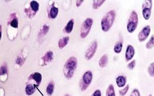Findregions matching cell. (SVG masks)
<instances>
[{"label": "cell", "instance_id": "2", "mask_svg": "<svg viewBox=\"0 0 154 96\" xmlns=\"http://www.w3.org/2000/svg\"><path fill=\"white\" fill-rule=\"evenodd\" d=\"M116 17V12L112 10L107 13L101 21V27L104 32L108 31L114 24Z\"/></svg>", "mask_w": 154, "mask_h": 96}, {"label": "cell", "instance_id": "32", "mask_svg": "<svg viewBox=\"0 0 154 96\" xmlns=\"http://www.w3.org/2000/svg\"><path fill=\"white\" fill-rule=\"evenodd\" d=\"M83 1H77V3H76V5H77V7H79L81 4L83 3Z\"/></svg>", "mask_w": 154, "mask_h": 96}, {"label": "cell", "instance_id": "17", "mask_svg": "<svg viewBox=\"0 0 154 96\" xmlns=\"http://www.w3.org/2000/svg\"><path fill=\"white\" fill-rule=\"evenodd\" d=\"M108 62V56L107 55H104L100 58L99 60V65L100 67H106Z\"/></svg>", "mask_w": 154, "mask_h": 96}, {"label": "cell", "instance_id": "4", "mask_svg": "<svg viewBox=\"0 0 154 96\" xmlns=\"http://www.w3.org/2000/svg\"><path fill=\"white\" fill-rule=\"evenodd\" d=\"M138 23V17L137 13L135 11H133L130 15L128 20L127 25V31L129 32H133L137 27Z\"/></svg>", "mask_w": 154, "mask_h": 96}, {"label": "cell", "instance_id": "11", "mask_svg": "<svg viewBox=\"0 0 154 96\" xmlns=\"http://www.w3.org/2000/svg\"><path fill=\"white\" fill-rule=\"evenodd\" d=\"M30 8L28 10H30V11H29V12L28 13V14H30L31 15V12L32 11L33 15H34L39 10V4L35 1H32L30 3Z\"/></svg>", "mask_w": 154, "mask_h": 96}, {"label": "cell", "instance_id": "9", "mask_svg": "<svg viewBox=\"0 0 154 96\" xmlns=\"http://www.w3.org/2000/svg\"><path fill=\"white\" fill-rule=\"evenodd\" d=\"M150 32V26L145 27L139 33L138 35V39L140 41H143L148 38Z\"/></svg>", "mask_w": 154, "mask_h": 96}, {"label": "cell", "instance_id": "34", "mask_svg": "<svg viewBox=\"0 0 154 96\" xmlns=\"http://www.w3.org/2000/svg\"><path fill=\"white\" fill-rule=\"evenodd\" d=\"M64 96H70V95H67H67H65Z\"/></svg>", "mask_w": 154, "mask_h": 96}, {"label": "cell", "instance_id": "33", "mask_svg": "<svg viewBox=\"0 0 154 96\" xmlns=\"http://www.w3.org/2000/svg\"><path fill=\"white\" fill-rule=\"evenodd\" d=\"M22 62V60L21 58H19V59H17V63L18 64H20Z\"/></svg>", "mask_w": 154, "mask_h": 96}, {"label": "cell", "instance_id": "30", "mask_svg": "<svg viewBox=\"0 0 154 96\" xmlns=\"http://www.w3.org/2000/svg\"><path fill=\"white\" fill-rule=\"evenodd\" d=\"M136 64V61L135 60H133V61H131V63H129L127 67L129 68V69H133L135 67Z\"/></svg>", "mask_w": 154, "mask_h": 96}, {"label": "cell", "instance_id": "8", "mask_svg": "<svg viewBox=\"0 0 154 96\" xmlns=\"http://www.w3.org/2000/svg\"><path fill=\"white\" fill-rule=\"evenodd\" d=\"M97 47H98V43L96 41H95L92 43L90 47L88 49L86 52L85 57L86 59L88 60H90L94 56L95 53H96Z\"/></svg>", "mask_w": 154, "mask_h": 96}, {"label": "cell", "instance_id": "19", "mask_svg": "<svg viewBox=\"0 0 154 96\" xmlns=\"http://www.w3.org/2000/svg\"><path fill=\"white\" fill-rule=\"evenodd\" d=\"M54 83L53 81H50L48 83L46 88V92L47 95L49 96H51L54 92Z\"/></svg>", "mask_w": 154, "mask_h": 96}, {"label": "cell", "instance_id": "7", "mask_svg": "<svg viewBox=\"0 0 154 96\" xmlns=\"http://www.w3.org/2000/svg\"><path fill=\"white\" fill-rule=\"evenodd\" d=\"M152 1L148 0L146 1L142 6V14L144 18L146 20L150 18L151 14V9H152Z\"/></svg>", "mask_w": 154, "mask_h": 96}, {"label": "cell", "instance_id": "29", "mask_svg": "<svg viewBox=\"0 0 154 96\" xmlns=\"http://www.w3.org/2000/svg\"><path fill=\"white\" fill-rule=\"evenodd\" d=\"M48 30H49V27L46 26V25H44L43 27V29H42V34L43 35H45L46 33L48 32Z\"/></svg>", "mask_w": 154, "mask_h": 96}, {"label": "cell", "instance_id": "31", "mask_svg": "<svg viewBox=\"0 0 154 96\" xmlns=\"http://www.w3.org/2000/svg\"><path fill=\"white\" fill-rule=\"evenodd\" d=\"M91 96H101V93L100 90H96Z\"/></svg>", "mask_w": 154, "mask_h": 96}, {"label": "cell", "instance_id": "3", "mask_svg": "<svg viewBox=\"0 0 154 96\" xmlns=\"http://www.w3.org/2000/svg\"><path fill=\"white\" fill-rule=\"evenodd\" d=\"M93 79V74L90 71H86L82 77L80 82V87L81 91L85 90L90 85Z\"/></svg>", "mask_w": 154, "mask_h": 96}, {"label": "cell", "instance_id": "24", "mask_svg": "<svg viewBox=\"0 0 154 96\" xmlns=\"http://www.w3.org/2000/svg\"><path fill=\"white\" fill-rule=\"evenodd\" d=\"M11 26L14 28H18V20L16 18V17H15V18L11 21Z\"/></svg>", "mask_w": 154, "mask_h": 96}, {"label": "cell", "instance_id": "14", "mask_svg": "<svg viewBox=\"0 0 154 96\" xmlns=\"http://www.w3.org/2000/svg\"><path fill=\"white\" fill-rule=\"evenodd\" d=\"M126 82V78L123 76H120L116 79V83L117 85L118 86L119 88L123 87L125 85Z\"/></svg>", "mask_w": 154, "mask_h": 96}, {"label": "cell", "instance_id": "28", "mask_svg": "<svg viewBox=\"0 0 154 96\" xmlns=\"http://www.w3.org/2000/svg\"><path fill=\"white\" fill-rule=\"evenodd\" d=\"M130 96H140L139 91L137 89H134Z\"/></svg>", "mask_w": 154, "mask_h": 96}, {"label": "cell", "instance_id": "1", "mask_svg": "<svg viewBox=\"0 0 154 96\" xmlns=\"http://www.w3.org/2000/svg\"><path fill=\"white\" fill-rule=\"evenodd\" d=\"M78 61L76 57H71L67 60L63 69L64 74L67 79L73 77L77 67Z\"/></svg>", "mask_w": 154, "mask_h": 96}, {"label": "cell", "instance_id": "18", "mask_svg": "<svg viewBox=\"0 0 154 96\" xmlns=\"http://www.w3.org/2000/svg\"><path fill=\"white\" fill-rule=\"evenodd\" d=\"M73 24H74V20L73 19H71V20L68 22L67 24L66 25V26L65 28V31L67 33H69L72 31Z\"/></svg>", "mask_w": 154, "mask_h": 96}, {"label": "cell", "instance_id": "20", "mask_svg": "<svg viewBox=\"0 0 154 96\" xmlns=\"http://www.w3.org/2000/svg\"><path fill=\"white\" fill-rule=\"evenodd\" d=\"M106 96H116L114 87L112 84H110V85H109L106 90Z\"/></svg>", "mask_w": 154, "mask_h": 96}, {"label": "cell", "instance_id": "10", "mask_svg": "<svg viewBox=\"0 0 154 96\" xmlns=\"http://www.w3.org/2000/svg\"><path fill=\"white\" fill-rule=\"evenodd\" d=\"M135 52L134 47L131 45H129L127 46L125 53V58L126 61H129L131 59H132L135 55Z\"/></svg>", "mask_w": 154, "mask_h": 96}, {"label": "cell", "instance_id": "12", "mask_svg": "<svg viewBox=\"0 0 154 96\" xmlns=\"http://www.w3.org/2000/svg\"><path fill=\"white\" fill-rule=\"evenodd\" d=\"M53 58V53L52 51H49L45 54L44 56L42 57V60L43 61V65L47 64L49 62L52 60Z\"/></svg>", "mask_w": 154, "mask_h": 96}, {"label": "cell", "instance_id": "13", "mask_svg": "<svg viewBox=\"0 0 154 96\" xmlns=\"http://www.w3.org/2000/svg\"><path fill=\"white\" fill-rule=\"evenodd\" d=\"M54 3H53V5L50 8L49 11V17L51 18H56L58 13V8L54 6Z\"/></svg>", "mask_w": 154, "mask_h": 96}, {"label": "cell", "instance_id": "25", "mask_svg": "<svg viewBox=\"0 0 154 96\" xmlns=\"http://www.w3.org/2000/svg\"><path fill=\"white\" fill-rule=\"evenodd\" d=\"M129 90V85L128 84L126 85V86L124 88H123L122 90H121L120 91H119V93H120V96H125L126 94L127 93L128 90Z\"/></svg>", "mask_w": 154, "mask_h": 96}, {"label": "cell", "instance_id": "21", "mask_svg": "<svg viewBox=\"0 0 154 96\" xmlns=\"http://www.w3.org/2000/svg\"><path fill=\"white\" fill-rule=\"evenodd\" d=\"M122 43L119 41L116 43V44L115 45L114 47V51L116 53H119L121 52L122 51Z\"/></svg>", "mask_w": 154, "mask_h": 96}, {"label": "cell", "instance_id": "5", "mask_svg": "<svg viewBox=\"0 0 154 96\" xmlns=\"http://www.w3.org/2000/svg\"><path fill=\"white\" fill-rule=\"evenodd\" d=\"M93 23V20L90 18H87L84 22L81 29V37L82 38H85L87 36L90 30Z\"/></svg>", "mask_w": 154, "mask_h": 96}, {"label": "cell", "instance_id": "22", "mask_svg": "<svg viewBox=\"0 0 154 96\" xmlns=\"http://www.w3.org/2000/svg\"><path fill=\"white\" fill-rule=\"evenodd\" d=\"M105 1H94V3H93V8L95 9H98L99 7H100L101 5H102Z\"/></svg>", "mask_w": 154, "mask_h": 96}, {"label": "cell", "instance_id": "15", "mask_svg": "<svg viewBox=\"0 0 154 96\" xmlns=\"http://www.w3.org/2000/svg\"><path fill=\"white\" fill-rule=\"evenodd\" d=\"M35 86L33 84H27L26 89H25V92L26 94L28 96H30L35 92Z\"/></svg>", "mask_w": 154, "mask_h": 96}, {"label": "cell", "instance_id": "16", "mask_svg": "<svg viewBox=\"0 0 154 96\" xmlns=\"http://www.w3.org/2000/svg\"><path fill=\"white\" fill-rule=\"evenodd\" d=\"M69 40V37L68 36L65 37L63 39H61L58 43L59 48L61 49H63L64 47H65L68 43Z\"/></svg>", "mask_w": 154, "mask_h": 96}, {"label": "cell", "instance_id": "6", "mask_svg": "<svg viewBox=\"0 0 154 96\" xmlns=\"http://www.w3.org/2000/svg\"><path fill=\"white\" fill-rule=\"evenodd\" d=\"M42 81V75L41 74L37 72H35L32 74L28 78L27 84H31L35 86L36 87L39 86Z\"/></svg>", "mask_w": 154, "mask_h": 96}, {"label": "cell", "instance_id": "26", "mask_svg": "<svg viewBox=\"0 0 154 96\" xmlns=\"http://www.w3.org/2000/svg\"><path fill=\"white\" fill-rule=\"evenodd\" d=\"M154 62L151 63L150 64V67H148V73L150 74V76H152L153 77L154 76Z\"/></svg>", "mask_w": 154, "mask_h": 96}, {"label": "cell", "instance_id": "27", "mask_svg": "<svg viewBox=\"0 0 154 96\" xmlns=\"http://www.w3.org/2000/svg\"><path fill=\"white\" fill-rule=\"evenodd\" d=\"M7 73V67L5 65H3L2 67L1 68V76L5 74H6Z\"/></svg>", "mask_w": 154, "mask_h": 96}, {"label": "cell", "instance_id": "23", "mask_svg": "<svg viewBox=\"0 0 154 96\" xmlns=\"http://www.w3.org/2000/svg\"><path fill=\"white\" fill-rule=\"evenodd\" d=\"M154 35H153L152 37L150 39V41H148V42L146 45V48L148 49H152V48L154 47Z\"/></svg>", "mask_w": 154, "mask_h": 96}]
</instances>
